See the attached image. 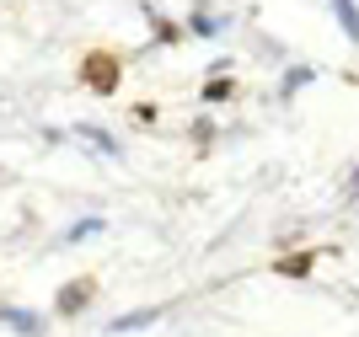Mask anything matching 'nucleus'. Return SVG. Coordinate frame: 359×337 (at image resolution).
Returning <instances> with one entry per match:
<instances>
[{
	"mask_svg": "<svg viewBox=\"0 0 359 337\" xmlns=\"http://www.w3.org/2000/svg\"><path fill=\"white\" fill-rule=\"evenodd\" d=\"M316 257H322V247H306V252H295V257H279L273 273H279V279H306V273L316 268Z\"/></svg>",
	"mask_w": 359,
	"mask_h": 337,
	"instance_id": "3",
	"label": "nucleus"
},
{
	"mask_svg": "<svg viewBox=\"0 0 359 337\" xmlns=\"http://www.w3.org/2000/svg\"><path fill=\"white\" fill-rule=\"evenodd\" d=\"M91 300H97V273H81V279H70L54 294V316H81Z\"/></svg>",
	"mask_w": 359,
	"mask_h": 337,
	"instance_id": "2",
	"label": "nucleus"
},
{
	"mask_svg": "<svg viewBox=\"0 0 359 337\" xmlns=\"http://www.w3.org/2000/svg\"><path fill=\"white\" fill-rule=\"evenodd\" d=\"M75 75H81V86L91 97H118V81H123V59L113 48H86V54L75 59Z\"/></svg>",
	"mask_w": 359,
	"mask_h": 337,
	"instance_id": "1",
	"label": "nucleus"
},
{
	"mask_svg": "<svg viewBox=\"0 0 359 337\" xmlns=\"http://www.w3.org/2000/svg\"><path fill=\"white\" fill-rule=\"evenodd\" d=\"M354 182H359V177H354ZM354 193H359V188H354Z\"/></svg>",
	"mask_w": 359,
	"mask_h": 337,
	"instance_id": "5",
	"label": "nucleus"
},
{
	"mask_svg": "<svg viewBox=\"0 0 359 337\" xmlns=\"http://www.w3.org/2000/svg\"><path fill=\"white\" fill-rule=\"evenodd\" d=\"M332 11H338V22H344V32L359 43V6L354 0H332Z\"/></svg>",
	"mask_w": 359,
	"mask_h": 337,
	"instance_id": "4",
	"label": "nucleus"
}]
</instances>
